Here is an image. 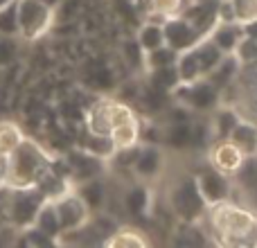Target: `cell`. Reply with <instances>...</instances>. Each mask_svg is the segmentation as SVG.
Returning a JSON list of instances; mask_svg holds the SVG:
<instances>
[{"instance_id": "5b68a950", "label": "cell", "mask_w": 257, "mask_h": 248, "mask_svg": "<svg viewBox=\"0 0 257 248\" xmlns=\"http://www.w3.org/2000/svg\"><path fill=\"white\" fill-rule=\"evenodd\" d=\"M54 212L59 217V226L61 230H70L77 228L86 217V203L81 199L68 196V199H59V203L54 205Z\"/></svg>"}, {"instance_id": "52a82bcc", "label": "cell", "mask_w": 257, "mask_h": 248, "mask_svg": "<svg viewBox=\"0 0 257 248\" xmlns=\"http://www.w3.org/2000/svg\"><path fill=\"white\" fill-rule=\"evenodd\" d=\"M192 52H194L196 61H199L201 75H203V72H212L214 66H217V63L223 59V52L212 43V41H203V43L194 45V48H192Z\"/></svg>"}, {"instance_id": "9a60e30c", "label": "cell", "mask_w": 257, "mask_h": 248, "mask_svg": "<svg viewBox=\"0 0 257 248\" xmlns=\"http://www.w3.org/2000/svg\"><path fill=\"white\" fill-rule=\"evenodd\" d=\"M133 167H136V172L140 174V176H154L156 172H158L160 167V154L156 149H145L138 154L136 163H133Z\"/></svg>"}, {"instance_id": "277c9868", "label": "cell", "mask_w": 257, "mask_h": 248, "mask_svg": "<svg viewBox=\"0 0 257 248\" xmlns=\"http://www.w3.org/2000/svg\"><path fill=\"white\" fill-rule=\"evenodd\" d=\"M163 36L167 48H172L174 52H185L199 43L201 34L185 18H167V23L163 25Z\"/></svg>"}, {"instance_id": "3957f363", "label": "cell", "mask_w": 257, "mask_h": 248, "mask_svg": "<svg viewBox=\"0 0 257 248\" xmlns=\"http://www.w3.org/2000/svg\"><path fill=\"white\" fill-rule=\"evenodd\" d=\"M41 205H43V196H41L39 190L18 187V190L9 192L7 201H5V212H7V219L16 228H25L30 223H34Z\"/></svg>"}, {"instance_id": "44dd1931", "label": "cell", "mask_w": 257, "mask_h": 248, "mask_svg": "<svg viewBox=\"0 0 257 248\" xmlns=\"http://www.w3.org/2000/svg\"><path fill=\"white\" fill-rule=\"evenodd\" d=\"M178 72L174 66H165V68H156L154 70V86L156 88H174L178 84Z\"/></svg>"}, {"instance_id": "5bb4252c", "label": "cell", "mask_w": 257, "mask_h": 248, "mask_svg": "<svg viewBox=\"0 0 257 248\" xmlns=\"http://www.w3.org/2000/svg\"><path fill=\"white\" fill-rule=\"evenodd\" d=\"M104 199H106V187H104V183H99L97 178L86 181V185L81 187V201L86 203V208H102Z\"/></svg>"}, {"instance_id": "ba28073f", "label": "cell", "mask_w": 257, "mask_h": 248, "mask_svg": "<svg viewBox=\"0 0 257 248\" xmlns=\"http://www.w3.org/2000/svg\"><path fill=\"white\" fill-rule=\"evenodd\" d=\"M239 41H241V32H239V27H235L232 23H223V25H219L217 32L212 34V43L217 45L223 54L232 52Z\"/></svg>"}, {"instance_id": "e0dca14e", "label": "cell", "mask_w": 257, "mask_h": 248, "mask_svg": "<svg viewBox=\"0 0 257 248\" xmlns=\"http://www.w3.org/2000/svg\"><path fill=\"white\" fill-rule=\"evenodd\" d=\"M0 36H18V12H16V0L7 7H0Z\"/></svg>"}, {"instance_id": "2e32d148", "label": "cell", "mask_w": 257, "mask_h": 248, "mask_svg": "<svg viewBox=\"0 0 257 248\" xmlns=\"http://www.w3.org/2000/svg\"><path fill=\"white\" fill-rule=\"evenodd\" d=\"M190 104L196 108H212L217 102V90L212 84H199L190 90Z\"/></svg>"}, {"instance_id": "8992f818", "label": "cell", "mask_w": 257, "mask_h": 248, "mask_svg": "<svg viewBox=\"0 0 257 248\" xmlns=\"http://www.w3.org/2000/svg\"><path fill=\"white\" fill-rule=\"evenodd\" d=\"M174 208H176L185 219H192L201 212L199 192L194 190L192 183H183V185L174 192Z\"/></svg>"}, {"instance_id": "484cf974", "label": "cell", "mask_w": 257, "mask_h": 248, "mask_svg": "<svg viewBox=\"0 0 257 248\" xmlns=\"http://www.w3.org/2000/svg\"><path fill=\"white\" fill-rule=\"evenodd\" d=\"M235 138H237V142H239L241 147H246V149H255V145H257V131L253 127H248V124H237L235 129Z\"/></svg>"}, {"instance_id": "d6986e66", "label": "cell", "mask_w": 257, "mask_h": 248, "mask_svg": "<svg viewBox=\"0 0 257 248\" xmlns=\"http://www.w3.org/2000/svg\"><path fill=\"white\" fill-rule=\"evenodd\" d=\"M235 72H237V61L235 59L232 57L221 59V61L214 66V70H212V84H217V86L228 84V81L235 77Z\"/></svg>"}, {"instance_id": "1f68e13d", "label": "cell", "mask_w": 257, "mask_h": 248, "mask_svg": "<svg viewBox=\"0 0 257 248\" xmlns=\"http://www.w3.org/2000/svg\"><path fill=\"white\" fill-rule=\"evenodd\" d=\"M3 183H5V163L0 160V187H3Z\"/></svg>"}, {"instance_id": "4316f807", "label": "cell", "mask_w": 257, "mask_h": 248, "mask_svg": "<svg viewBox=\"0 0 257 248\" xmlns=\"http://www.w3.org/2000/svg\"><path fill=\"white\" fill-rule=\"evenodd\" d=\"M147 205V192L142 190V187H136V190L128 192L126 196V210L131 214H140L142 210H145Z\"/></svg>"}, {"instance_id": "f546056e", "label": "cell", "mask_w": 257, "mask_h": 248, "mask_svg": "<svg viewBox=\"0 0 257 248\" xmlns=\"http://www.w3.org/2000/svg\"><path fill=\"white\" fill-rule=\"evenodd\" d=\"M235 127H237V115L235 113L232 111L219 113V133H221V136H228Z\"/></svg>"}, {"instance_id": "cb8c5ba5", "label": "cell", "mask_w": 257, "mask_h": 248, "mask_svg": "<svg viewBox=\"0 0 257 248\" xmlns=\"http://www.w3.org/2000/svg\"><path fill=\"white\" fill-rule=\"evenodd\" d=\"M149 54V66L154 68H165V66H174V59H176V52H174L172 48H156V50H151V52H147Z\"/></svg>"}, {"instance_id": "6da1fadb", "label": "cell", "mask_w": 257, "mask_h": 248, "mask_svg": "<svg viewBox=\"0 0 257 248\" xmlns=\"http://www.w3.org/2000/svg\"><path fill=\"white\" fill-rule=\"evenodd\" d=\"M5 160H7V165H5V183L12 190L32 187L43 176V172H48L43 154L32 140H21L18 147Z\"/></svg>"}, {"instance_id": "d6a6232c", "label": "cell", "mask_w": 257, "mask_h": 248, "mask_svg": "<svg viewBox=\"0 0 257 248\" xmlns=\"http://www.w3.org/2000/svg\"><path fill=\"white\" fill-rule=\"evenodd\" d=\"M14 0H0V7H7V5H12Z\"/></svg>"}, {"instance_id": "8fae6325", "label": "cell", "mask_w": 257, "mask_h": 248, "mask_svg": "<svg viewBox=\"0 0 257 248\" xmlns=\"http://www.w3.org/2000/svg\"><path fill=\"white\" fill-rule=\"evenodd\" d=\"M138 45H140L145 52H151L156 48H163L165 45V36H163V27L154 25V23H147L145 27L138 34Z\"/></svg>"}, {"instance_id": "4fadbf2b", "label": "cell", "mask_w": 257, "mask_h": 248, "mask_svg": "<svg viewBox=\"0 0 257 248\" xmlns=\"http://www.w3.org/2000/svg\"><path fill=\"white\" fill-rule=\"evenodd\" d=\"M176 72H178V79L185 81V84H190V81H194V79H199V77H201L199 61H196L192 48L185 50V52L181 54V59H178V66H176Z\"/></svg>"}, {"instance_id": "7c38bea8", "label": "cell", "mask_w": 257, "mask_h": 248, "mask_svg": "<svg viewBox=\"0 0 257 248\" xmlns=\"http://www.w3.org/2000/svg\"><path fill=\"white\" fill-rule=\"evenodd\" d=\"M34 223L45 237H54V235H59V230H61V226H59V217H57V212H54L52 205H41Z\"/></svg>"}, {"instance_id": "603a6c76", "label": "cell", "mask_w": 257, "mask_h": 248, "mask_svg": "<svg viewBox=\"0 0 257 248\" xmlns=\"http://www.w3.org/2000/svg\"><path fill=\"white\" fill-rule=\"evenodd\" d=\"M239 183L246 190H257V158H248L239 167Z\"/></svg>"}, {"instance_id": "ffe728a7", "label": "cell", "mask_w": 257, "mask_h": 248, "mask_svg": "<svg viewBox=\"0 0 257 248\" xmlns=\"http://www.w3.org/2000/svg\"><path fill=\"white\" fill-rule=\"evenodd\" d=\"M232 12H235V21L250 23L257 21V0H230Z\"/></svg>"}, {"instance_id": "7402d4cb", "label": "cell", "mask_w": 257, "mask_h": 248, "mask_svg": "<svg viewBox=\"0 0 257 248\" xmlns=\"http://www.w3.org/2000/svg\"><path fill=\"white\" fill-rule=\"evenodd\" d=\"M183 7V0H149V9L151 14L156 16H163V18H172L181 12Z\"/></svg>"}, {"instance_id": "9c48e42d", "label": "cell", "mask_w": 257, "mask_h": 248, "mask_svg": "<svg viewBox=\"0 0 257 248\" xmlns=\"http://www.w3.org/2000/svg\"><path fill=\"white\" fill-rule=\"evenodd\" d=\"M21 140H23V138H21V129H18L16 124L7 122V120L0 122V160L7 158V156L18 147V142H21Z\"/></svg>"}, {"instance_id": "83f0119b", "label": "cell", "mask_w": 257, "mask_h": 248, "mask_svg": "<svg viewBox=\"0 0 257 248\" xmlns=\"http://www.w3.org/2000/svg\"><path fill=\"white\" fill-rule=\"evenodd\" d=\"M235 50L239 52L241 61H246V63L255 61V59H257V39H250V36H246L244 41H239V43H237Z\"/></svg>"}, {"instance_id": "ac0fdd59", "label": "cell", "mask_w": 257, "mask_h": 248, "mask_svg": "<svg viewBox=\"0 0 257 248\" xmlns=\"http://www.w3.org/2000/svg\"><path fill=\"white\" fill-rule=\"evenodd\" d=\"M201 185H203V194L208 196L210 201L221 199V196L228 192L226 181H223L219 174H214V172H205L203 178H201Z\"/></svg>"}, {"instance_id": "4dcf8cb0", "label": "cell", "mask_w": 257, "mask_h": 248, "mask_svg": "<svg viewBox=\"0 0 257 248\" xmlns=\"http://www.w3.org/2000/svg\"><path fill=\"white\" fill-rule=\"evenodd\" d=\"M39 3H43V5H48V7H57V5H61V0H39Z\"/></svg>"}, {"instance_id": "f1b7e54d", "label": "cell", "mask_w": 257, "mask_h": 248, "mask_svg": "<svg viewBox=\"0 0 257 248\" xmlns=\"http://www.w3.org/2000/svg\"><path fill=\"white\" fill-rule=\"evenodd\" d=\"M88 151L93 156H111L113 154V142L108 140V138H93V140L88 142Z\"/></svg>"}, {"instance_id": "30bf717a", "label": "cell", "mask_w": 257, "mask_h": 248, "mask_svg": "<svg viewBox=\"0 0 257 248\" xmlns=\"http://www.w3.org/2000/svg\"><path fill=\"white\" fill-rule=\"evenodd\" d=\"M165 142L174 149H185L192 145V127L185 122H176L165 131Z\"/></svg>"}, {"instance_id": "d4e9b609", "label": "cell", "mask_w": 257, "mask_h": 248, "mask_svg": "<svg viewBox=\"0 0 257 248\" xmlns=\"http://www.w3.org/2000/svg\"><path fill=\"white\" fill-rule=\"evenodd\" d=\"M16 52H18L16 39H12V36H0V68L9 66V63L16 59Z\"/></svg>"}, {"instance_id": "7a4b0ae2", "label": "cell", "mask_w": 257, "mask_h": 248, "mask_svg": "<svg viewBox=\"0 0 257 248\" xmlns=\"http://www.w3.org/2000/svg\"><path fill=\"white\" fill-rule=\"evenodd\" d=\"M18 36L25 41H36L50 30L54 21V9L39 0H16Z\"/></svg>"}]
</instances>
